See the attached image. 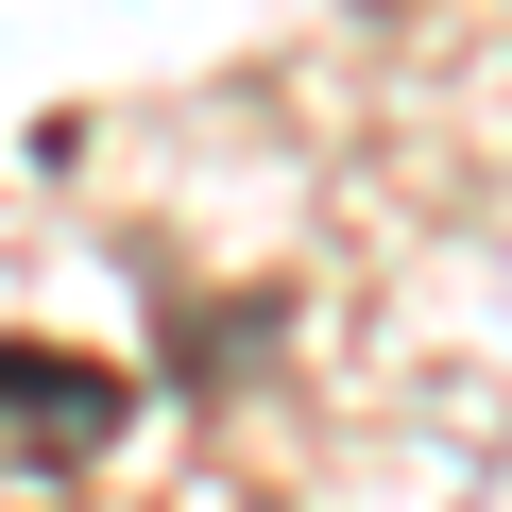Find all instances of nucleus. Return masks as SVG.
Segmentation results:
<instances>
[{
  "mask_svg": "<svg viewBox=\"0 0 512 512\" xmlns=\"http://www.w3.org/2000/svg\"><path fill=\"white\" fill-rule=\"evenodd\" d=\"M120 427V376L86 359H35V342H0V461H86Z\"/></svg>",
  "mask_w": 512,
  "mask_h": 512,
  "instance_id": "f257e3e1",
  "label": "nucleus"
}]
</instances>
